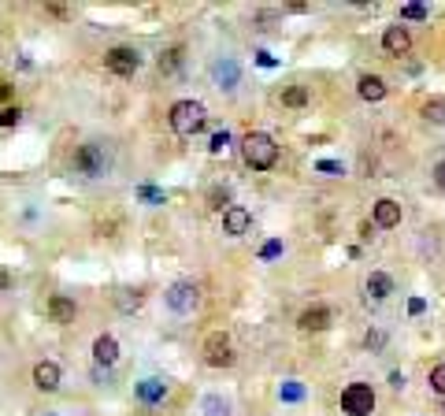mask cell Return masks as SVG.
I'll return each mask as SVG.
<instances>
[{
	"mask_svg": "<svg viewBox=\"0 0 445 416\" xmlns=\"http://www.w3.org/2000/svg\"><path fill=\"white\" fill-rule=\"evenodd\" d=\"M423 119L445 126V100H438V97H434V100H427V104H423Z\"/></svg>",
	"mask_w": 445,
	"mask_h": 416,
	"instance_id": "obj_20",
	"label": "cell"
},
{
	"mask_svg": "<svg viewBox=\"0 0 445 416\" xmlns=\"http://www.w3.org/2000/svg\"><path fill=\"white\" fill-rule=\"evenodd\" d=\"M208 123V108L201 100H178L171 108V130L178 138H193Z\"/></svg>",
	"mask_w": 445,
	"mask_h": 416,
	"instance_id": "obj_2",
	"label": "cell"
},
{
	"mask_svg": "<svg viewBox=\"0 0 445 416\" xmlns=\"http://www.w3.org/2000/svg\"><path fill=\"white\" fill-rule=\"evenodd\" d=\"M434 186H438V190H445V160H438V164H434Z\"/></svg>",
	"mask_w": 445,
	"mask_h": 416,
	"instance_id": "obj_29",
	"label": "cell"
},
{
	"mask_svg": "<svg viewBox=\"0 0 445 416\" xmlns=\"http://www.w3.org/2000/svg\"><path fill=\"white\" fill-rule=\"evenodd\" d=\"M204 360L212 364V368H230L234 364V346H230V338L215 331V334H208V342H204Z\"/></svg>",
	"mask_w": 445,
	"mask_h": 416,
	"instance_id": "obj_7",
	"label": "cell"
},
{
	"mask_svg": "<svg viewBox=\"0 0 445 416\" xmlns=\"http://www.w3.org/2000/svg\"><path fill=\"white\" fill-rule=\"evenodd\" d=\"M19 119H22L19 108H4V112H0V126H19Z\"/></svg>",
	"mask_w": 445,
	"mask_h": 416,
	"instance_id": "obj_25",
	"label": "cell"
},
{
	"mask_svg": "<svg viewBox=\"0 0 445 416\" xmlns=\"http://www.w3.org/2000/svg\"><path fill=\"white\" fill-rule=\"evenodd\" d=\"M138 193H141V201H149V204H164V193L156 186H141Z\"/></svg>",
	"mask_w": 445,
	"mask_h": 416,
	"instance_id": "obj_26",
	"label": "cell"
},
{
	"mask_svg": "<svg viewBox=\"0 0 445 416\" xmlns=\"http://www.w3.org/2000/svg\"><path fill=\"white\" fill-rule=\"evenodd\" d=\"M164 297H167V308H171V312H178V316H190V312H197V305H201V286L190 282V279H182L175 286H167Z\"/></svg>",
	"mask_w": 445,
	"mask_h": 416,
	"instance_id": "obj_3",
	"label": "cell"
},
{
	"mask_svg": "<svg viewBox=\"0 0 445 416\" xmlns=\"http://www.w3.org/2000/svg\"><path fill=\"white\" fill-rule=\"evenodd\" d=\"M74 312H78V308H74L71 297H63V294L48 297V320H52V323H71Z\"/></svg>",
	"mask_w": 445,
	"mask_h": 416,
	"instance_id": "obj_15",
	"label": "cell"
},
{
	"mask_svg": "<svg viewBox=\"0 0 445 416\" xmlns=\"http://www.w3.org/2000/svg\"><path fill=\"white\" fill-rule=\"evenodd\" d=\"M401 19L423 22V19H427V4H404V8H401Z\"/></svg>",
	"mask_w": 445,
	"mask_h": 416,
	"instance_id": "obj_22",
	"label": "cell"
},
{
	"mask_svg": "<svg viewBox=\"0 0 445 416\" xmlns=\"http://www.w3.org/2000/svg\"><path fill=\"white\" fill-rule=\"evenodd\" d=\"M11 97V82H4V78H0V100H8Z\"/></svg>",
	"mask_w": 445,
	"mask_h": 416,
	"instance_id": "obj_34",
	"label": "cell"
},
{
	"mask_svg": "<svg viewBox=\"0 0 445 416\" xmlns=\"http://www.w3.org/2000/svg\"><path fill=\"white\" fill-rule=\"evenodd\" d=\"M8 286H11V275H8V271H0V290H8Z\"/></svg>",
	"mask_w": 445,
	"mask_h": 416,
	"instance_id": "obj_35",
	"label": "cell"
},
{
	"mask_svg": "<svg viewBox=\"0 0 445 416\" xmlns=\"http://www.w3.org/2000/svg\"><path fill=\"white\" fill-rule=\"evenodd\" d=\"M167 398V383L164 379H141L138 383V401L141 405H156V401Z\"/></svg>",
	"mask_w": 445,
	"mask_h": 416,
	"instance_id": "obj_16",
	"label": "cell"
},
{
	"mask_svg": "<svg viewBox=\"0 0 445 416\" xmlns=\"http://www.w3.org/2000/svg\"><path fill=\"white\" fill-rule=\"evenodd\" d=\"M319 171H342V164H334V160H319Z\"/></svg>",
	"mask_w": 445,
	"mask_h": 416,
	"instance_id": "obj_32",
	"label": "cell"
},
{
	"mask_svg": "<svg viewBox=\"0 0 445 416\" xmlns=\"http://www.w3.org/2000/svg\"><path fill=\"white\" fill-rule=\"evenodd\" d=\"M93 360L100 364V368H112V364L119 360V342H115L112 334H100L93 342Z\"/></svg>",
	"mask_w": 445,
	"mask_h": 416,
	"instance_id": "obj_12",
	"label": "cell"
},
{
	"mask_svg": "<svg viewBox=\"0 0 445 416\" xmlns=\"http://www.w3.org/2000/svg\"><path fill=\"white\" fill-rule=\"evenodd\" d=\"M282 394H286V398H290V401H297V398H300V386H293V383H290V386H286V390H282Z\"/></svg>",
	"mask_w": 445,
	"mask_h": 416,
	"instance_id": "obj_33",
	"label": "cell"
},
{
	"mask_svg": "<svg viewBox=\"0 0 445 416\" xmlns=\"http://www.w3.org/2000/svg\"><path fill=\"white\" fill-rule=\"evenodd\" d=\"M357 93L368 100V104H378V100L386 97V82H383L378 74H364L360 82H357Z\"/></svg>",
	"mask_w": 445,
	"mask_h": 416,
	"instance_id": "obj_14",
	"label": "cell"
},
{
	"mask_svg": "<svg viewBox=\"0 0 445 416\" xmlns=\"http://www.w3.org/2000/svg\"><path fill=\"white\" fill-rule=\"evenodd\" d=\"M300 331H326L331 327V308L326 305H312V308H305L300 312Z\"/></svg>",
	"mask_w": 445,
	"mask_h": 416,
	"instance_id": "obj_11",
	"label": "cell"
},
{
	"mask_svg": "<svg viewBox=\"0 0 445 416\" xmlns=\"http://www.w3.org/2000/svg\"><path fill=\"white\" fill-rule=\"evenodd\" d=\"M104 167H108V156H104V149L97 145V141H86V145H78V152H74V171H78V175L100 178Z\"/></svg>",
	"mask_w": 445,
	"mask_h": 416,
	"instance_id": "obj_4",
	"label": "cell"
},
{
	"mask_svg": "<svg viewBox=\"0 0 445 416\" xmlns=\"http://www.w3.org/2000/svg\"><path fill=\"white\" fill-rule=\"evenodd\" d=\"M401 223V204L394 197L375 201V227H397Z\"/></svg>",
	"mask_w": 445,
	"mask_h": 416,
	"instance_id": "obj_13",
	"label": "cell"
},
{
	"mask_svg": "<svg viewBox=\"0 0 445 416\" xmlns=\"http://www.w3.org/2000/svg\"><path fill=\"white\" fill-rule=\"evenodd\" d=\"M282 104H286V108H300V104H308V89L290 86V89L282 93Z\"/></svg>",
	"mask_w": 445,
	"mask_h": 416,
	"instance_id": "obj_21",
	"label": "cell"
},
{
	"mask_svg": "<svg viewBox=\"0 0 445 416\" xmlns=\"http://www.w3.org/2000/svg\"><path fill=\"white\" fill-rule=\"evenodd\" d=\"M34 386L45 390V394H56L60 390V364H52V360L34 364Z\"/></svg>",
	"mask_w": 445,
	"mask_h": 416,
	"instance_id": "obj_9",
	"label": "cell"
},
{
	"mask_svg": "<svg viewBox=\"0 0 445 416\" xmlns=\"http://www.w3.org/2000/svg\"><path fill=\"white\" fill-rule=\"evenodd\" d=\"M342 409L349 416H371L375 412V390L368 383H349L342 390Z\"/></svg>",
	"mask_w": 445,
	"mask_h": 416,
	"instance_id": "obj_5",
	"label": "cell"
},
{
	"mask_svg": "<svg viewBox=\"0 0 445 416\" xmlns=\"http://www.w3.org/2000/svg\"><path fill=\"white\" fill-rule=\"evenodd\" d=\"M104 67H108L112 74H119V78H130V74L141 67V52L119 45V48H112L108 56H104Z\"/></svg>",
	"mask_w": 445,
	"mask_h": 416,
	"instance_id": "obj_6",
	"label": "cell"
},
{
	"mask_svg": "<svg viewBox=\"0 0 445 416\" xmlns=\"http://www.w3.org/2000/svg\"><path fill=\"white\" fill-rule=\"evenodd\" d=\"M368 294H371V301H386V297L394 294V279H390L386 271H371L368 275Z\"/></svg>",
	"mask_w": 445,
	"mask_h": 416,
	"instance_id": "obj_17",
	"label": "cell"
},
{
	"mask_svg": "<svg viewBox=\"0 0 445 416\" xmlns=\"http://www.w3.org/2000/svg\"><path fill=\"white\" fill-rule=\"evenodd\" d=\"M138 305H141V294H138V290H123V297H119V308H123V312H134Z\"/></svg>",
	"mask_w": 445,
	"mask_h": 416,
	"instance_id": "obj_24",
	"label": "cell"
},
{
	"mask_svg": "<svg viewBox=\"0 0 445 416\" xmlns=\"http://www.w3.org/2000/svg\"><path fill=\"white\" fill-rule=\"evenodd\" d=\"M241 160L248 167H256V171H267L279 160V145H274V138L264 134V130H253V134L241 138Z\"/></svg>",
	"mask_w": 445,
	"mask_h": 416,
	"instance_id": "obj_1",
	"label": "cell"
},
{
	"mask_svg": "<svg viewBox=\"0 0 445 416\" xmlns=\"http://www.w3.org/2000/svg\"><path fill=\"white\" fill-rule=\"evenodd\" d=\"M423 308H427V301H423V297H412V301H409V312H412V316H420Z\"/></svg>",
	"mask_w": 445,
	"mask_h": 416,
	"instance_id": "obj_31",
	"label": "cell"
},
{
	"mask_svg": "<svg viewBox=\"0 0 445 416\" xmlns=\"http://www.w3.org/2000/svg\"><path fill=\"white\" fill-rule=\"evenodd\" d=\"M182 52H186L182 45L164 48V52H160V60H156V63H160V71H164V74H171V71H178V67H182Z\"/></svg>",
	"mask_w": 445,
	"mask_h": 416,
	"instance_id": "obj_19",
	"label": "cell"
},
{
	"mask_svg": "<svg viewBox=\"0 0 445 416\" xmlns=\"http://www.w3.org/2000/svg\"><path fill=\"white\" fill-rule=\"evenodd\" d=\"M208 201H212V208H222L230 201V190H212V193H208Z\"/></svg>",
	"mask_w": 445,
	"mask_h": 416,
	"instance_id": "obj_27",
	"label": "cell"
},
{
	"mask_svg": "<svg viewBox=\"0 0 445 416\" xmlns=\"http://www.w3.org/2000/svg\"><path fill=\"white\" fill-rule=\"evenodd\" d=\"M248 227H253V216H248V208L241 204H230L227 212H222V230L234 234V238H241V234H248Z\"/></svg>",
	"mask_w": 445,
	"mask_h": 416,
	"instance_id": "obj_8",
	"label": "cell"
},
{
	"mask_svg": "<svg viewBox=\"0 0 445 416\" xmlns=\"http://www.w3.org/2000/svg\"><path fill=\"white\" fill-rule=\"evenodd\" d=\"M212 74H215V82H219L222 89H234V86H238V63H234V60H222V63H215V67H212Z\"/></svg>",
	"mask_w": 445,
	"mask_h": 416,
	"instance_id": "obj_18",
	"label": "cell"
},
{
	"mask_svg": "<svg viewBox=\"0 0 445 416\" xmlns=\"http://www.w3.org/2000/svg\"><path fill=\"white\" fill-rule=\"evenodd\" d=\"M282 253V242H267L264 245V249H260V256H264V260H271V256H279Z\"/></svg>",
	"mask_w": 445,
	"mask_h": 416,
	"instance_id": "obj_28",
	"label": "cell"
},
{
	"mask_svg": "<svg viewBox=\"0 0 445 416\" xmlns=\"http://www.w3.org/2000/svg\"><path fill=\"white\" fill-rule=\"evenodd\" d=\"M227 141H230L227 130H222V134H215V138H212V152H222V149H227Z\"/></svg>",
	"mask_w": 445,
	"mask_h": 416,
	"instance_id": "obj_30",
	"label": "cell"
},
{
	"mask_svg": "<svg viewBox=\"0 0 445 416\" xmlns=\"http://www.w3.org/2000/svg\"><path fill=\"white\" fill-rule=\"evenodd\" d=\"M383 48L390 52V56H404V52L412 48V34L404 30V26H386V34H383Z\"/></svg>",
	"mask_w": 445,
	"mask_h": 416,
	"instance_id": "obj_10",
	"label": "cell"
},
{
	"mask_svg": "<svg viewBox=\"0 0 445 416\" xmlns=\"http://www.w3.org/2000/svg\"><path fill=\"white\" fill-rule=\"evenodd\" d=\"M430 390L445 398V364H434V368H430Z\"/></svg>",
	"mask_w": 445,
	"mask_h": 416,
	"instance_id": "obj_23",
	"label": "cell"
}]
</instances>
